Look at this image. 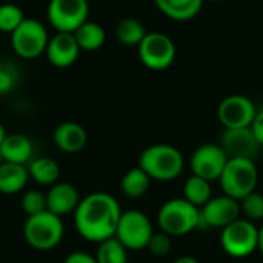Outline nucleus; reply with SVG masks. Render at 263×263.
Listing matches in <instances>:
<instances>
[{"instance_id": "nucleus-1", "label": "nucleus", "mask_w": 263, "mask_h": 263, "mask_svg": "<svg viewBox=\"0 0 263 263\" xmlns=\"http://www.w3.org/2000/svg\"><path fill=\"white\" fill-rule=\"evenodd\" d=\"M122 213L119 202L112 196L92 193L80 199L74 211V223L83 239L100 243L116 236Z\"/></svg>"}, {"instance_id": "nucleus-2", "label": "nucleus", "mask_w": 263, "mask_h": 263, "mask_svg": "<svg viewBox=\"0 0 263 263\" xmlns=\"http://www.w3.org/2000/svg\"><path fill=\"white\" fill-rule=\"evenodd\" d=\"M139 166L149 176L151 180L171 182L182 174L185 159L176 146L156 143L148 146L140 154Z\"/></svg>"}, {"instance_id": "nucleus-3", "label": "nucleus", "mask_w": 263, "mask_h": 263, "mask_svg": "<svg viewBox=\"0 0 263 263\" xmlns=\"http://www.w3.org/2000/svg\"><path fill=\"white\" fill-rule=\"evenodd\" d=\"M157 225L171 237L186 236L200 228V210L183 197L171 199L160 206Z\"/></svg>"}, {"instance_id": "nucleus-4", "label": "nucleus", "mask_w": 263, "mask_h": 263, "mask_svg": "<svg viewBox=\"0 0 263 263\" xmlns=\"http://www.w3.org/2000/svg\"><path fill=\"white\" fill-rule=\"evenodd\" d=\"M257 182L259 171L251 159H228L219 179L223 194L239 202L256 191Z\"/></svg>"}, {"instance_id": "nucleus-5", "label": "nucleus", "mask_w": 263, "mask_h": 263, "mask_svg": "<svg viewBox=\"0 0 263 263\" xmlns=\"http://www.w3.org/2000/svg\"><path fill=\"white\" fill-rule=\"evenodd\" d=\"M63 233L65 227L62 217L52 214L51 211L28 217L23 227V236L26 242L39 251L55 248L62 242Z\"/></svg>"}, {"instance_id": "nucleus-6", "label": "nucleus", "mask_w": 263, "mask_h": 263, "mask_svg": "<svg viewBox=\"0 0 263 263\" xmlns=\"http://www.w3.org/2000/svg\"><path fill=\"white\" fill-rule=\"evenodd\" d=\"M220 245L228 256L234 259H245L259 248V228L254 222L239 217L222 230Z\"/></svg>"}, {"instance_id": "nucleus-7", "label": "nucleus", "mask_w": 263, "mask_h": 263, "mask_svg": "<svg viewBox=\"0 0 263 263\" xmlns=\"http://www.w3.org/2000/svg\"><path fill=\"white\" fill-rule=\"evenodd\" d=\"M153 234L154 230L149 217L139 210H128L122 213L114 237L126 250L139 251L148 247Z\"/></svg>"}, {"instance_id": "nucleus-8", "label": "nucleus", "mask_w": 263, "mask_h": 263, "mask_svg": "<svg viewBox=\"0 0 263 263\" xmlns=\"http://www.w3.org/2000/svg\"><path fill=\"white\" fill-rule=\"evenodd\" d=\"M48 42L49 39L45 25L35 18L25 17V20L11 34V45L14 52L26 60L35 59L45 52Z\"/></svg>"}, {"instance_id": "nucleus-9", "label": "nucleus", "mask_w": 263, "mask_h": 263, "mask_svg": "<svg viewBox=\"0 0 263 263\" xmlns=\"http://www.w3.org/2000/svg\"><path fill=\"white\" fill-rule=\"evenodd\" d=\"M137 48L140 62L153 71L170 68L177 54L173 39L163 32H148Z\"/></svg>"}, {"instance_id": "nucleus-10", "label": "nucleus", "mask_w": 263, "mask_h": 263, "mask_svg": "<svg viewBox=\"0 0 263 263\" xmlns=\"http://www.w3.org/2000/svg\"><path fill=\"white\" fill-rule=\"evenodd\" d=\"M88 0H51L48 22L57 32H74L88 20Z\"/></svg>"}, {"instance_id": "nucleus-11", "label": "nucleus", "mask_w": 263, "mask_h": 263, "mask_svg": "<svg viewBox=\"0 0 263 263\" xmlns=\"http://www.w3.org/2000/svg\"><path fill=\"white\" fill-rule=\"evenodd\" d=\"M227 162L228 156L220 145L205 143L193 153L190 165L194 176H199L210 182H216L220 179Z\"/></svg>"}, {"instance_id": "nucleus-12", "label": "nucleus", "mask_w": 263, "mask_h": 263, "mask_svg": "<svg viewBox=\"0 0 263 263\" xmlns=\"http://www.w3.org/2000/svg\"><path fill=\"white\" fill-rule=\"evenodd\" d=\"M257 108L254 102L240 94L225 97L217 109V117L223 128H248L256 117Z\"/></svg>"}, {"instance_id": "nucleus-13", "label": "nucleus", "mask_w": 263, "mask_h": 263, "mask_svg": "<svg viewBox=\"0 0 263 263\" xmlns=\"http://www.w3.org/2000/svg\"><path fill=\"white\" fill-rule=\"evenodd\" d=\"M239 217H242L240 202L222 194L213 197L205 206L200 208V228L223 230Z\"/></svg>"}, {"instance_id": "nucleus-14", "label": "nucleus", "mask_w": 263, "mask_h": 263, "mask_svg": "<svg viewBox=\"0 0 263 263\" xmlns=\"http://www.w3.org/2000/svg\"><path fill=\"white\" fill-rule=\"evenodd\" d=\"M220 146L228 159H251L260 156V143L248 128H225L220 136Z\"/></svg>"}, {"instance_id": "nucleus-15", "label": "nucleus", "mask_w": 263, "mask_h": 263, "mask_svg": "<svg viewBox=\"0 0 263 263\" xmlns=\"http://www.w3.org/2000/svg\"><path fill=\"white\" fill-rule=\"evenodd\" d=\"M45 52L51 65L68 68L77 60L80 48L72 32H57L49 39Z\"/></svg>"}, {"instance_id": "nucleus-16", "label": "nucleus", "mask_w": 263, "mask_h": 263, "mask_svg": "<svg viewBox=\"0 0 263 263\" xmlns=\"http://www.w3.org/2000/svg\"><path fill=\"white\" fill-rule=\"evenodd\" d=\"M46 203H48V211L63 217L76 211V208L80 203V197L74 185L68 182H60V183H54L51 190L46 193Z\"/></svg>"}, {"instance_id": "nucleus-17", "label": "nucleus", "mask_w": 263, "mask_h": 263, "mask_svg": "<svg viewBox=\"0 0 263 263\" xmlns=\"http://www.w3.org/2000/svg\"><path fill=\"white\" fill-rule=\"evenodd\" d=\"M88 136L82 125L76 122L60 123L54 131V143L63 153H79L86 145Z\"/></svg>"}, {"instance_id": "nucleus-18", "label": "nucleus", "mask_w": 263, "mask_h": 263, "mask_svg": "<svg viewBox=\"0 0 263 263\" xmlns=\"http://www.w3.org/2000/svg\"><path fill=\"white\" fill-rule=\"evenodd\" d=\"M205 0H154L159 11L177 22L194 18L203 6Z\"/></svg>"}, {"instance_id": "nucleus-19", "label": "nucleus", "mask_w": 263, "mask_h": 263, "mask_svg": "<svg viewBox=\"0 0 263 263\" xmlns=\"http://www.w3.org/2000/svg\"><path fill=\"white\" fill-rule=\"evenodd\" d=\"M0 154L3 162L25 165L32 154L31 140L23 134H8L0 146Z\"/></svg>"}, {"instance_id": "nucleus-20", "label": "nucleus", "mask_w": 263, "mask_h": 263, "mask_svg": "<svg viewBox=\"0 0 263 263\" xmlns=\"http://www.w3.org/2000/svg\"><path fill=\"white\" fill-rule=\"evenodd\" d=\"M29 173L25 165L2 162L0 163V193L3 194H17L20 193L26 182Z\"/></svg>"}, {"instance_id": "nucleus-21", "label": "nucleus", "mask_w": 263, "mask_h": 263, "mask_svg": "<svg viewBox=\"0 0 263 263\" xmlns=\"http://www.w3.org/2000/svg\"><path fill=\"white\" fill-rule=\"evenodd\" d=\"M74 37L77 40V45L83 51H97L103 46L106 40V32L102 25L97 22L86 20L83 25H80L74 32Z\"/></svg>"}, {"instance_id": "nucleus-22", "label": "nucleus", "mask_w": 263, "mask_h": 263, "mask_svg": "<svg viewBox=\"0 0 263 263\" xmlns=\"http://www.w3.org/2000/svg\"><path fill=\"white\" fill-rule=\"evenodd\" d=\"M183 199L200 210L213 199L211 182L191 174L183 183Z\"/></svg>"}, {"instance_id": "nucleus-23", "label": "nucleus", "mask_w": 263, "mask_h": 263, "mask_svg": "<svg viewBox=\"0 0 263 263\" xmlns=\"http://www.w3.org/2000/svg\"><path fill=\"white\" fill-rule=\"evenodd\" d=\"M120 185H122V191L126 197L140 199L148 193L151 179L140 166H136V168H131L128 173H125Z\"/></svg>"}, {"instance_id": "nucleus-24", "label": "nucleus", "mask_w": 263, "mask_h": 263, "mask_svg": "<svg viewBox=\"0 0 263 263\" xmlns=\"http://www.w3.org/2000/svg\"><path fill=\"white\" fill-rule=\"evenodd\" d=\"M28 173H29V177H32L40 185H54L59 180L60 168L54 159L39 157L29 163Z\"/></svg>"}, {"instance_id": "nucleus-25", "label": "nucleus", "mask_w": 263, "mask_h": 263, "mask_svg": "<svg viewBox=\"0 0 263 263\" xmlns=\"http://www.w3.org/2000/svg\"><path fill=\"white\" fill-rule=\"evenodd\" d=\"M146 34L148 32H146L143 23L134 17H126V18L120 20L116 28L117 40L125 46H139Z\"/></svg>"}, {"instance_id": "nucleus-26", "label": "nucleus", "mask_w": 263, "mask_h": 263, "mask_svg": "<svg viewBox=\"0 0 263 263\" xmlns=\"http://www.w3.org/2000/svg\"><path fill=\"white\" fill-rule=\"evenodd\" d=\"M96 260L97 263H128V250L116 237H111L99 243Z\"/></svg>"}, {"instance_id": "nucleus-27", "label": "nucleus", "mask_w": 263, "mask_h": 263, "mask_svg": "<svg viewBox=\"0 0 263 263\" xmlns=\"http://www.w3.org/2000/svg\"><path fill=\"white\" fill-rule=\"evenodd\" d=\"M25 20L23 11L12 3L0 5V31L12 34L17 26Z\"/></svg>"}, {"instance_id": "nucleus-28", "label": "nucleus", "mask_w": 263, "mask_h": 263, "mask_svg": "<svg viewBox=\"0 0 263 263\" xmlns=\"http://www.w3.org/2000/svg\"><path fill=\"white\" fill-rule=\"evenodd\" d=\"M240 213L251 222L263 220V194L253 191L240 200Z\"/></svg>"}, {"instance_id": "nucleus-29", "label": "nucleus", "mask_w": 263, "mask_h": 263, "mask_svg": "<svg viewBox=\"0 0 263 263\" xmlns=\"http://www.w3.org/2000/svg\"><path fill=\"white\" fill-rule=\"evenodd\" d=\"M22 210L28 214V217L48 211L46 194H43L37 190L26 191L22 197Z\"/></svg>"}, {"instance_id": "nucleus-30", "label": "nucleus", "mask_w": 263, "mask_h": 263, "mask_svg": "<svg viewBox=\"0 0 263 263\" xmlns=\"http://www.w3.org/2000/svg\"><path fill=\"white\" fill-rule=\"evenodd\" d=\"M18 82V69L11 62L0 63V96L8 94L15 88Z\"/></svg>"}, {"instance_id": "nucleus-31", "label": "nucleus", "mask_w": 263, "mask_h": 263, "mask_svg": "<svg viewBox=\"0 0 263 263\" xmlns=\"http://www.w3.org/2000/svg\"><path fill=\"white\" fill-rule=\"evenodd\" d=\"M146 248L149 250L151 254H154L157 257H163V256L170 254L173 250V237L165 234L163 231L154 233Z\"/></svg>"}, {"instance_id": "nucleus-32", "label": "nucleus", "mask_w": 263, "mask_h": 263, "mask_svg": "<svg viewBox=\"0 0 263 263\" xmlns=\"http://www.w3.org/2000/svg\"><path fill=\"white\" fill-rule=\"evenodd\" d=\"M251 131L256 136V139L260 143V146H263V108L262 109H257L256 117H254V120L251 123Z\"/></svg>"}, {"instance_id": "nucleus-33", "label": "nucleus", "mask_w": 263, "mask_h": 263, "mask_svg": "<svg viewBox=\"0 0 263 263\" xmlns=\"http://www.w3.org/2000/svg\"><path fill=\"white\" fill-rule=\"evenodd\" d=\"M63 263H97V260H96V256H91L83 251H76V253H71Z\"/></svg>"}, {"instance_id": "nucleus-34", "label": "nucleus", "mask_w": 263, "mask_h": 263, "mask_svg": "<svg viewBox=\"0 0 263 263\" xmlns=\"http://www.w3.org/2000/svg\"><path fill=\"white\" fill-rule=\"evenodd\" d=\"M173 263H200L196 257H193V256H182V257H179V259H176Z\"/></svg>"}, {"instance_id": "nucleus-35", "label": "nucleus", "mask_w": 263, "mask_h": 263, "mask_svg": "<svg viewBox=\"0 0 263 263\" xmlns=\"http://www.w3.org/2000/svg\"><path fill=\"white\" fill-rule=\"evenodd\" d=\"M260 253H262L263 256V227L262 228H259V248H257Z\"/></svg>"}, {"instance_id": "nucleus-36", "label": "nucleus", "mask_w": 263, "mask_h": 263, "mask_svg": "<svg viewBox=\"0 0 263 263\" xmlns=\"http://www.w3.org/2000/svg\"><path fill=\"white\" fill-rule=\"evenodd\" d=\"M6 131H5V128H3V125L0 123V146H2V143L5 142V139H6Z\"/></svg>"}, {"instance_id": "nucleus-37", "label": "nucleus", "mask_w": 263, "mask_h": 263, "mask_svg": "<svg viewBox=\"0 0 263 263\" xmlns=\"http://www.w3.org/2000/svg\"><path fill=\"white\" fill-rule=\"evenodd\" d=\"M260 157H262V160H263V146H262V149H260Z\"/></svg>"}, {"instance_id": "nucleus-38", "label": "nucleus", "mask_w": 263, "mask_h": 263, "mask_svg": "<svg viewBox=\"0 0 263 263\" xmlns=\"http://www.w3.org/2000/svg\"><path fill=\"white\" fill-rule=\"evenodd\" d=\"M210 2H222V0H210Z\"/></svg>"}]
</instances>
